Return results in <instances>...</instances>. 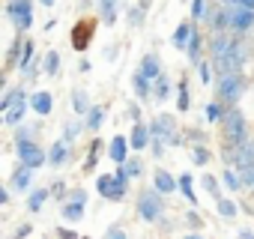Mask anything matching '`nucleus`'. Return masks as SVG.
Returning a JSON list of instances; mask_svg holds the SVG:
<instances>
[{"mask_svg": "<svg viewBox=\"0 0 254 239\" xmlns=\"http://www.w3.org/2000/svg\"><path fill=\"white\" fill-rule=\"evenodd\" d=\"M171 93H174V84H171L168 75H162V78L153 81V99H156V102H168Z\"/></svg>", "mask_w": 254, "mask_h": 239, "instance_id": "32", "label": "nucleus"}, {"mask_svg": "<svg viewBox=\"0 0 254 239\" xmlns=\"http://www.w3.org/2000/svg\"><path fill=\"white\" fill-rule=\"evenodd\" d=\"M144 18H147V9H144L141 3L129 9V24H132V27H141V24H144Z\"/></svg>", "mask_w": 254, "mask_h": 239, "instance_id": "45", "label": "nucleus"}, {"mask_svg": "<svg viewBox=\"0 0 254 239\" xmlns=\"http://www.w3.org/2000/svg\"><path fill=\"white\" fill-rule=\"evenodd\" d=\"M239 6H245V9H254V0H236Z\"/></svg>", "mask_w": 254, "mask_h": 239, "instance_id": "55", "label": "nucleus"}, {"mask_svg": "<svg viewBox=\"0 0 254 239\" xmlns=\"http://www.w3.org/2000/svg\"><path fill=\"white\" fill-rule=\"evenodd\" d=\"M87 129V123L84 120H69V123L63 126V141H69V144H75L78 141V135Z\"/></svg>", "mask_w": 254, "mask_h": 239, "instance_id": "39", "label": "nucleus"}, {"mask_svg": "<svg viewBox=\"0 0 254 239\" xmlns=\"http://www.w3.org/2000/svg\"><path fill=\"white\" fill-rule=\"evenodd\" d=\"M251 194H254V188H251Z\"/></svg>", "mask_w": 254, "mask_h": 239, "instance_id": "59", "label": "nucleus"}, {"mask_svg": "<svg viewBox=\"0 0 254 239\" xmlns=\"http://www.w3.org/2000/svg\"><path fill=\"white\" fill-rule=\"evenodd\" d=\"M197 27H200V24H197L194 18H186L183 24H177L174 36H171L174 48H177V51H189V42H191V36H194V30H197Z\"/></svg>", "mask_w": 254, "mask_h": 239, "instance_id": "17", "label": "nucleus"}, {"mask_svg": "<svg viewBox=\"0 0 254 239\" xmlns=\"http://www.w3.org/2000/svg\"><path fill=\"white\" fill-rule=\"evenodd\" d=\"M105 239H129V236H126V230H123V227H117V224H114V227H108Z\"/></svg>", "mask_w": 254, "mask_h": 239, "instance_id": "47", "label": "nucleus"}, {"mask_svg": "<svg viewBox=\"0 0 254 239\" xmlns=\"http://www.w3.org/2000/svg\"><path fill=\"white\" fill-rule=\"evenodd\" d=\"M132 90H135V99L138 102H150L153 99V81L147 75H141V72L132 75Z\"/></svg>", "mask_w": 254, "mask_h": 239, "instance_id": "25", "label": "nucleus"}, {"mask_svg": "<svg viewBox=\"0 0 254 239\" xmlns=\"http://www.w3.org/2000/svg\"><path fill=\"white\" fill-rule=\"evenodd\" d=\"M84 123H87V132H99L102 129V123H105V108L102 105H93L90 111H87V117H84Z\"/></svg>", "mask_w": 254, "mask_h": 239, "instance_id": "29", "label": "nucleus"}, {"mask_svg": "<svg viewBox=\"0 0 254 239\" xmlns=\"http://www.w3.org/2000/svg\"><path fill=\"white\" fill-rule=\"evenodd\" d=\"M72 153H75V144L57 138V141L48 147V165H51V168H63V165L72 162Z\"/></svg>", "mask_w": 254, "mask_h": 239, "instance_id": "13", "label": "nucleus"}, {"mask_svg": "<svg viewBox=\"0 0 254 239\" xmlns=\"http://www.w3.org/2000/svg\"><path fill=\"white\" fill-rule=\"evenodd\" d=\"M129 144L135 153H144L153 147V132H150V123H135L132 132H129Z\"/></svg>", "mask_w": 254, "mask_h": 239, "instance_id": "18", "label": "nucleus"}, {"mask_svg": "<svg viewBox=\"0 0 254 239\" xmlns=\"http://www.w3.org/2000/svg\"><path fill=\"white\" fill-rule=\"evenodd\" d=\"M93 33H96V18L78 21V27H72V36H69V39H72V48H75V51H87Z\"/></svg>", "mask_w": 254, "mask_h": 239, "instance_id": "11", "label": "nucleus"}, {"mask_svg": "<svg viewBox=\"0 0 254 239\" xmlns=\"http://www.w3.org/2000/svg\"><path fill=\"white\" fill-rule=\"evenodd\" d=\"M200 185H203V191L212 194V200H221V177H215V174H203V177H200Z\"/></svg>", "mask_w": 254, "mask_h": 239, "instance_id": "37", "label": "nucleus"}, {"mask_svg": "<svg viewBox=\"0 0 254 239\" xmlns=\"http://www.w3.org/2000/svg\"><path fill=\"white\" fill-rule=\"evenodd\" d=\"M42 75H48V78H57L60 75V54L54 48L42 54Z\"/></svg>", "mask_w": 254, "mask_h": 239, "instance_id": "30", "label": "nucleus"}, {"mask_svg": "<svg viewBox=\"0 0 254 239\" xmlns=\"http://www.w3.org/2000/svg\"><path fill=\"white\" fill-rule=\"evenodd\" d=\"M245 141H251V126L239 108H230L221 123V147H239Z\"/></svg>", "mask_w": 254, "mask_h": 239, "instance_id": "4", "label": "nucleus"}, {"mask_svg": "<svg viewBox=\"0 0 254 239\" xmlns=\"http://www.w3.org/2000/svg\"><path fill=\"white\" fill-rule=\"evenodd\" d=\"M233 33L227 30V33H209V39H206V57L209 60H218V57H224L230 48H233Z\"/></svg>", "mask_w": 254, "mask_h": 239, "instance_id": "12", "label": "nucleus"}, {"mask_svg": "<svg viewBox=\"0 0 254 239\" xmlns=\"http://www.w3.org/2000/svg\"><path fill=\"white\" fill-rule=\"evenodd\" d=\"M180 194H183L191 206H197V194H194V179H191V174H180Z\"/></svg>", "mask_w": 254, "mask_h": 239, "instance_id": "38", "label": "nucleus"}, {"mask_svg": "<svg viewBox=\"0 0 254 239\" xmlns=\"http://www.w3.org/2000/svg\"><path fill=\"white\" fill-rule=\"evenodd\" d=\"M236 239H254V233H251V230H248V227H242V230H239V233H236Z\"/></svg>", "mask_w": 254, "mask_h": 239, "instance_id": "54", "label": "nucleus"}, {"mask_svg": "<svg viewBox=\"0 0 254 239\" xmlns=\"http://www.w3.org/2000/svg\"><path fill=\"white\" fill-rule=\"evenodd\" d=\"M209 3H212V0H191V18H194L197 24H203V18H206V12H209Z\"/></svg>", "mask_w": 254, "mask_h": 239, "instance_id": "41", "label": "nucleus"}, {"mask_svg": "<svg viewBox=\"0 0 254 239\" xmlns=\"http://www.w3.org/2000/svg\"><path fill=\"white\" fill-rule=\"evenodd\" d=\"M51 197V188L48 185H42V188H33V191H27V209L36 215L42 206H45V200Z\"/></svg>", "mask_w": 254, "mask_h": 239, "instance_id": "28", "label": "nucleus"}, {"mask_svg": "<svg viewBox=\"0 0 254 239\" xmlns=\"http://www.w3.org/2000/svg\"><path fill=\"white\" fill-rule=\"evenodd\" d=\"M203 27L209 30V33H227V9L221 6V3H209V12H206V18H203Z\"/></svg>", "mask_w": 254, "mask_h": 239, "instance_id": "15", "label": "nucleus"}, {"mask_svg": "<svg viewBox=\"0 0 254 239\" xmlns=\"http://www.w3.org/2000/svg\"><path fill=\"white\" fill-rule=\"evenodd\" d=\"M102 144H105V141H99V138H93V141H90V153H87V162H84V168H81L84 174H93V171L99 168V156H102Z\"/></svg>", "mask_w": 254, "mask_h": 239, "instance_id": "31", "label": "nucleus"}, {"mask_svg": "<svg viewBox=\"0 0 254 239\" xmlns=\"http://www.w3.org/2000/svg\"><path fill=\"white\" fill-rule=\"evenodd\" d=\"M135 215L144 224H162L165 221V194L156 188H141L135 197Z\"/></svg>", "mask_w": 254, "mask_h": 239, "instance_id": "3", "label": "nucleus"}, {"mask_svg": "<svg viewBox=\"0 0 254 239\" xmlns=\"http://www.w3.org/2000/svg\"><path fill=\"white\" fill-rule=\"evenodd\" d=\"M129 117L135 120V123H141V108L138 105H129Z\"/></svg>", "mask_w": 254, "mask_h": 239, "instance_id": "52", "label": "nucleus"}, {"mask_svg": "<svg viewBox=\"0 0 254 239\" xmlns=\"http://www.w3.org/2000/svg\"><path fill=\"white\" fill-rule=\"evenodd\" d=\"M15 156H18V165L33 168V171H39L42 165H48V150H42L36 141H21V144H15Z\"/></svg>", "mask_w": 254, "mask_h": 239, "instance_id": "10", "label": "nucleus"}, {"mask_svg": "<svg viewBox=\"0 0 254 239\" xmlns=\"http://www.w3.org/2000/svg\"><path fill=\"white\" fill-rule=\"evenodd\" d=\"M165 150H168V147H162V144H153V147H150L153 159H162V156H165Z\"/></svg>", "mask_w": 254, "mask_h": 239, "instance_id": "50", "label": "nucleus"}, {"mask_svg": "<svg viewBox=\"0 0 254 239\" xmlns=\"http://www.w3.org/2000/svg\"><path fill=\"white\" fill-rule=\"evenodd\" d=\"M30 111H33L36 117H48V114L54 111V93H48V90L30 93Z\"/></svg>", "mask_w": 254, "mask_h": 239, "instance_id": "20", "label": "nucleus"}, {"mask_svg": "<svg viewBox=\"0 0 254 239\" xmlns=\"http://www.w3.org/2000/svg\"><path fill=\"white\" fill-rule=\"evenodd\" d=\"M30 230H33L30 224H21V227L15 230V239H24V236H30Z\"/></svg>", "mask_w": 254, "mask_h": 239, "instance_id": "51", "label": "nucleus"}, {"mask_svg": "<svg viewBox=\"0 0 254 239\" xmlns=\"http://www.w3.org/2000/svg\"><path fill=\"white\" fill-rule=\"evenodd\" d=\"M6 18L18 36H24L33 27V0H6Z\"/></svg>", "mask_w": 254, "mask_h": 239, "instance_id": "7", "label": "nucleus"}, {"mask_svg": "<svg viewBox=\"0 0 254 239\" xmlns=\"http://www.w3.org/2000/svg\"><path fill=\"white\" fill-rule=\"evenodd\" d=\"M138 72H141V75H147L150 81L162 78L165 72H162V60H159V54H153V51H150V54H144V57H141V63H138Z\"/></svg>", "mask_w": 254, "mask_h": 239, "instance_id": "23", "label": "nucleus"}, {"mask_svg": "<svg viewBox=\"0 0 254 239\" xmlns=\"http://www.w3.org/2000/svg\"><path fill=\"white\" fill-rule=\"evenodd\" d=\"M150 132H153V144H162V147L183 144V129H180V120L174 114H156L150 120Z\"/></svg>", "mask_w": 254, "mask_h": 239, "instance_id": "5", "label": "nucleus"}, {"mask_svg": "<svg viewBox=\"0 0 254 239\" xmlns=\"http://www.w3.org/2000/svg\"><path fill=\"white\" fill-rule=\"evenodd\" d=\"M215 209H218V215H221L224 221H233V218L239 215V203H236V200H230V197L215 200Z\"/></svg>", "mask_w": 254, "mask_h": 239, "instance_id": "35", "label": "nucleus"}, {"mask_svg": "<svg viewBox=\"0 0 254 239\" xmlns=\"http://www.w3.org/2000/svg\"><path fill=\"white\" fill-rule=\"evenodd\" d=\"M209 159H212V153H209V147H206V144H191V162H194L197 168L209 165Z\"/></svg>", "mask_w": 254, "mask_h": 239, "instance_id": "40", "label": "nucleus"}, {"mask_svg": "<svg viewBox=\"0 0 254 239\" xmlns=\"http://www.w3.org/2000/svg\"><path fill=\"white\" fill-rule=\"evenodd\" d=\"M54 233H57V239H84V236H78V233L69 230V227H57Z\"/></svg>", "mask_w": 254, "mask_h": 239, "instance_id": "48", "label": "nucleus"}, {"mask_svg": "<svg viewBox=\"0 0 254 239\" xmlns=\"http://www.w3.org/2000/svg\"><path fill=\"white\" fill-rule=\"evenodd\" d=\"M221 159L227 168H236L239 174L254 168V141H245L239 147H221Z\"/></svg>", "mask_w": 254, "mask_h": 239, "instance_id": "9", "label": "nucleus"}, {"mask_svg": "<svg viewBox=\"0 0 254 239\" xmlns=\"http://www.w3.org/2000/svg\"><path fill=\"white\" fill-rule=\"evenodd\" d=\"M33 60H36V42L30 39V36H24V42H21V54H18V63H15V72H27L30 66H33Z\"/></svg>", "mask_w": 254, "mask_h": 239, "instance_id": "22", "label": "nucleus"}, {"mask_svg": "<svg viewBox=\"0 0 254 239\" xmlns=\"http://www.w3.org/2000/svg\"><path fill=\"white\" fill-rule=\"evenodd\" d=\"M33 168H24V165H18L15 171H12V177H9V191H33L30 185H33Z\"/></svg>", "mask_w": 254, "mask_h": 239, "instance_id": "19", "label": "nucleus"}, {"mask_svg": "<svg viewBox=\"0 0 254 239\" xmlns=\"http://www.w3.org/2000/svg\"><path fill=\"white\" fill-rule=\"evenodd\" d=\"M177 111L180 114H189L191 111V93H189V81L186 78L180 81V90H177Z\"/></svg>", "mask_w": 254, "mask_h": 239, "instance_id": "36", "label": "nucleus"}, {"mask_svg": "<svg viewBox=\"0 0 254 239\" xmlns=\"http://www.w3.org/2000/svg\"><path fill=\"white\" fill-rule=\"evenodd\" d=\"M194 69H197V78H200V84H212V72H215V69H212V60H209V57H206V60H200Z\"/></svg>", "mask_w": 254, "mask_h": 239, "instance_id": "43", "label": "nucleus"}, {"mask_svg": "<svg viewBox=\"0 0 254 239\" xmlns=\"http://www.w3.org/2000/svg\"><path fill=\"white\" fill-rule=\"evenodd\" d=\"M39 3H42V6H45V9H51V6H54V3H57V0H39Z\"/></svg>", "mask_w": 254, "mask_h": 239, "instance_id": "56", "label": "nucleus"}, {"mask_svg": "<svg viewBox=\"0 0 254 239\" xmlns=\"http://www.w3.org/2000/svg\"><path fill=\"white\" fill-rule=\"evenodd\" d=\"M117 9H120V0H96V12L102 24H114L117 21Z\"/></svg>", "mask_w": 254, "mask_h": 239, "instance_id": "26", "label": "nucleus"}, {"mask_svg": "<svg viewBox=\"0 0 254 239\" xmlns=\"http://www.w3.org/2000/svg\"><path fill=\"white\" fill-rule=\"evenodd\" d=\"M245 93H248V75L245 72H233V75L215 78V99L224 102L227 108H239Z\"/></svg>", "mask_w": 254, "mask_h": 239, "instance_id": "2", "label": "nucleus"}, {"mask_svg": "<svg viewBox=\"0 0 254 239\" xmlns=\"http://www.w3.org/2000/svg\"><path fill=\"white\" fill-rule=\"evenodd\" d=\"M93 108V102H90V93L87 90H75L72 93V111L78 114V117H87V111Z\"/></svg>", "mask_w": 254, "mask_h": 239, "instance_id": "33", "label": "nucleus"}, {"mask_svg": "<svg viewBox=\"0 0 254 239\" xmlns=\"http://www.w3.org/2000/svg\"><path fill=\"white\" fill-rule=\"evenodd\" d=\"M186 239H203V236H200V233H189Z\"/></svg>", "mask_w": 254, "mask_h": 239, "instance_id": "58", "label": "nucleus"}, {"mask_svg": "<svg viewBox=\"0 0 254 239\" xmlns=\"http://www.w3.org/2000/svg\"><path fill=\"white\" fill-rule=\"evenodd\" d=\"M221 182H224V188H227V191H233V194H239V191H245V182H242V174H239L236 168H221Z\"/></svg>", "mask_w": 254, "mask_h": 239, "instance_id": "27", "label": "nucleus"}, {"mask_svg": "<svg viewBox=\"0 0 254 239\" xmlns=\"http://www.w3.org/2000/svg\"><path fill=\"white\" fill-rule=\"evenodd\" d=\"M27 111H30V93L24 87H12L6 90L3 102H0V114H3V123L9 129H18L21 123H27Z\"/></svg>", "mask_w": 254, "mask_h": 239, "instance_id": "1", "label": "nucleus"}, {"mask_svg": "<svg viewBox=\"0 0 254 239\" xmlns=\"http://www.w3.org/2000/svg\"><path fill=\"white\" fill-rule=\"evenodd\" d=\"M227 105L224 102H218V99H212V102H206V108H203V120H206V126H221L224 123V117H227Z\"/></svg>", "mask_w": 254, "mask_h": 239, "instance_id": "21", "label": "nucleus"}, {"mask_svg": "<svg viewBox=\"0 0 254 239\" xmlns=\"http://www.w3.org/2000/svg\"><path fill=\"white\" fill-rule=\"evenodd\" d=\"M48 188H51V197H54V200H63V203L69 200V191H66V182H63V179H54Z\"/></svg>", "mask_w": 254, "mask_h": 239, "instance_id": "44", "label": "nucleus"}, {"mask_svg": "<svg viewBox=\"0 0 254 239\" xmlns=\"http://www.w3.org/2000/svg\"><path fill=\"white\" fill-rule=\"evenodd\" d=\"M96 191L108 203H123L126 194H129V182H123L117 174H99L96 177Z\"/></svg>", "mask_w": 254, "mask_h": 239, "instance_id": "6", "label": "nucleus"}, {"mask_svg": "<svg viewBox=\"0 0 254 239\" xmlns=\"http://www.w3.org/2000/svg\"><path fill=\"white\" fill-rule=\"evenodd\" d=\"M203 48H206V39H203V33H200V27H197L194 36H191V42H189V51H186V57H189L191 66H197L200 60H206V57H203Z\"/></svg>", "mask_w": 254, "mask_h": 239, "instance_id": "24", "label": "nucleus"}, {"mask_svg": "<svg viewBox=\"0 0 254 239\" xmlns=\"http://www.w3.org/2000/svg\"><path fill=\"white\" fill-rule=\"evenodd\" d=\"M126 168H129L132 179H135V177H144V159H138V156H132L129 162H126Z\"/></svg>", "mask_w": 254, "mask_h": 239, "instance_id": "46", "label": "nucleus"}, {"mask_svg": "<svg viewBox=\"0 0 254 239\" xmlns=\"http://www.w3.org/2000/svg\"><path fill=\"white\" fill-rule=\"evenodd\" d=\"M69 200H78V203H87V188H72V191H69Z\"/></svg>", "mask_w": 254, "mask_h": 239, "instance_id": "49", "label": "nucleus"}, {"mask_svg": "<svg viewBox=\"0 0 254 239\" xmlns=\"http://www.w3.org/2000/svg\"><path fill=\"white\" fill-rule=\"evenodd\" d=\"M36 129H39V126H30V123H21L18 129H12V132H15V144H21V141H36Z\"/></svg>", "mask_w": 254, "mask_h": 239, "instance_id": "42", "label": "nucleus"}, {"mask_svg": "<svg viewBox=\"0 0 254 239\" xmlns=\"http://www.w3.org/2000/svg\"><path fill=\"white\" fill-rule=\"evenodd\" d=\"M215 3H221V6H233L236 0H215Z\"/></svg>", "mask_w": 254, "mask_h": 239, "instance_id": "57", "label": "nucleus"}, {"mask_svg": "<svg viewBox=\"0 0 254 239\" xmlns=\"http://www.w3.org/2000/svg\"><path fill=\"white\" fill-rule=\"evenodd\" d=\"M227 9V30L233 36H251L254 33V9H245L239 3L224 6Z\"/></svg>", "mask_w": 254, "mask_h": 239, "instance_id": "8", "label": "nucleus"}, {"mask_svg": "<svg viewBox=\"0 0 254 239\" xmlns=\"http://www.w3.org/2000/svg\"><path fill=\"white\" fill-rule=\"evenodd\" d=\"M129 150H132L129 135H114L108 141V156H111L114 165H126V162H129Z\"/></svg>", "mask_w": 254, "mask_h": 239, "instance_id": "16", "label": "nucleus"}, {"mask_svg": "<svg viewBox=\"0 0 254 239\" xmlns=\"http://www.w3.org/2000/svg\"><path fill=\"white\" fill-rule=\"evenodd\" d=\"M186 221H189V227H200V218H197V212H189V215H186Z\"/></svg>", "mask_w": 254, "mask_h": 239, "instance_id": "53", "label": "nucleus"}, {"mask_svg": "<svg viewBox=\"0 0 254 239\" xmlns=\"http://www.w3.org/2000/svg\"><path fill=\"white\" fill-rule=\"evenodd\" d=\"M60 215H63V221H81L84 218V203H78V200H66L63 206H60Z\"/></svg>", "mask_w": 254, "mask_h": 239, "instance_id": "34", "label": "nucleus"}, {"mask_svg": "<svg viewBox=\"0 0 254 239\" xmlns=\"http://www.w3.org/2000/svg\"><path fill=\"white\" fill-rule=\"evenodd\" d=\"M153 188L165 197H171L174 191H180V177H174L168 168H156L153 171Z\"/></svg>", "mask_w": 254, "mask_h": 239, "instance_id": "14", "label": "nucleus"}]
</instances>
